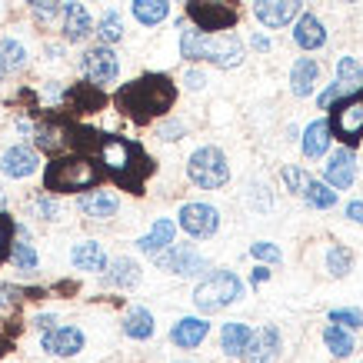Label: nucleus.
I'll use <instances>...</instances> for the list:
<instances>
[{
	"label": "nucleus",
	"mask_w": 363,
	"mask_h": 363,
	"mask_svg": "<svg viewBox=\"0 0 363 363\" xmlns=\"http://www.w3.org/2000/svg\"><path fill=\"white\" fill-rule=\"evenodd\" d=\"M113 104L133 123H150L157 117H164L177 104V87H174V80L164 77V74H147V77H137L130 84H123L117 90Z\"/></svg>",
	"instance_id": "f257e3e1"
},
{
	"label": "nucleus",
	"mask_w": 363,
	"mask_h": 363,
	"mask_svg": "<svg viewBox=\"0 0 363 363\" xmlns=\"http://www.w3.org/2000/svg\"><path fill=\"white\" fill-rule=\"evenodd\" d=\"M97 157H100V164H104V170L123 190H130V194H143L147 177L154 174V160L143 154L140 143L123 140V137H100Z\"/></svg>",
	"instance_id": "f03ea898"
},
{
	"label": "nucleus",
	"mask_w": 363,
	"mask_h": 363,
	"mask_svg": "<svg viewBox=\"0 0 363 363\" xmlns=\"http://www.w3.org/2000/svg\"><path fill=\"white\" fill-rule=\"evenodd\" d=\"M104 180V170L94 164L90 154H60L44 170V187L50 194H77L90 190Z\"/></svg>",
	"instance_id": "7ed1b4c3"
},
{
	"label": "nucleus",
	"mask_w": 363,
	"mask_h": 363,
	"mask_svg": "<svg viewBox=\"0 0 363 363\" xmlns=\"http://www.w3.org/2000/svg\"><path fill=\"white\" fill-rule=\"evenodd\" d=\"M180 54L187 60H210L227 70L243 60V44L230 33H203L197 27H187L180 33Z\"/></svg>",
	"instance_id": "20e7f679"
},
{
	"label": "nucleus",
	"mask_w": 363,
	"mask_h": 363,
	"mask_svg": "<svg viewBox=\"0 0 363 363\" xmlns=\"http://www.w3.org/2000/svg\"><path fill=\"white\" fill-rule=\"evenodd\" d=\"M240 297H243V284L240 277L230 274V270H217V274L203 277L197 284V290H194V303L203 313H217V310L237 303Z\"/></svg>",
	"instance_id": "39448f33"
},
{
	"label": "nucleus",
	"mask_w": 363,
	"mask_h": 363,
	"mask_svg": "<svg viewBox=\"0 0 363 363\" xmlns=\"http://www.w3.org/2000/svg\"><path fill=\"white\" fill-rule=\"evenodd\" d=\"M187 177L200 190H220L230 180V164L220 147H200L187 160Z\"/></svg>",
	"instance_id": "423d86ee"
},
{
	"label": "nucleus",
	"mask_w": 363,
	"mask_h": 363,
	"mask_svg": "<svg viewBox=\"0 0 363 363\" xmlns=\"http://www.w3.org/2000/svg\"><path fill=\"white\" fill-rule=\"evenodd\" d=\"M187 13L203 33L227 30L237 23V0H190Z\"/></svg>",
	"instance_id": "0eeeda50"
},
{
	"label": "nucleus",
	"mask_w": 363,
	"mask_h": 363,
	"mask_svg": "<svg viewBox=\"0 0 363 363\" xmlns=\"http://www.w3.org/2000/svg\"><path fill=\"white\" fill-rule=\"evenodd\" d=\"M80 67H84V77H87L94 87H111L113 80L121 77V57L113 54L107 44L87 50L84 60H80Z\"/></svg>",
	"instance_id": "6e6552de"
},
{
	"label": "nucleus",
	"mask_w": 363,
	"mask_h": 363,
	"mask_svg": "<svg viewBox=\"0 0 363 363\" xmlns=\"http://www.w3.org/2000/svg\"><path fill=\"white\" fill-rule=\"evenodd\" d=\"M330 130H337V137H340L343 143H357L363 137V87L357 90V94H350V97L337 107Z\"/></svg>",
	"instance_id": "1a4fd4ad"
},
{
	"label": "nucleus",
	"mask_w": 363,
	"mask_h": 363,
	"mask_svg": "<svg viewBox=\"0 0 363 363\" xmlns=\"http://www.w3.org/2000/svg\"><path fill=\"white\" fill-rule=\"evenodd\" d=\"M157 267L167 270V274H177V277H194L200 270H207V260L200 257L190 243H170L164 253H157Z\"/></svg>",
	"instance_id": "9d476101"
},
{
	"label": "nucleus",
	"mask_w": 363,
	"mask_h": 363,
	"mask_svg": "<svg viewBox=\"0 0 363 363\" xmlns=\"http://www.w3.org/2000/svg\"><path fill=\"white\" fill-rule=\"evenodd\" d=\"M180 227L194 237V240H207L220 227V213L210 203H184L180 207Z\"/></svg>",
	"instance_id": "9b49d317"
},
{
	"label": "nucleus",
	"mask_w": 363,
	"mask_h": 363,
	"mask_svg": "<svg viewBox=\"0 0 363 363\" xmlns=\"http://www.w3.org/2000/svg\"><path fill=\"white\" fill-rule=\"evenodd\" d=\"M363 87V67L353 60V57H340L337 60V84H333L327 94H320V107L327 111L330 104H337L347 94H357Z\"/></svg>",
	"instance_id": "f8f14e48"
},
{
	"label": "nucleus",
	"mask_w": 363,
	"mask_h": 363,
	"mask_svg": "<svg viewBox=\"0 0 363 363\" xmlns=\"http://www.w3.org/2000/svg\"><path fill=\"white\" fill-rule=\"evenodd\" d=\"M40 343L54 357H74V353L84 350V330L80 327H50Z\"/></svg>",
	"instance_id": "ddd939ff"
},
{
	"label": "nucleus",
	"mask_w": 363,
	"mask_h": 363,
	"mask_svg": "<svg viewBox=\"0 0 363 363\" xmlns=\"http://www.w3.org/2000/svg\"><path fill=\"white\" fill-rule=\"evenodd\" d=\"M37 167H40V160L30 147H11L0 154V174L11 177V180H23V177L37 174Z\"/></svg>",
	"instance_id": "4468645a"
},
{
	"label": "nucleus",
	"mask_w": 363,
	"mask_h": 363,
	"mask_svg": "<svg viewBox=\"0 0 363 363\" xmlns=\"http://www.w3.org/2000/svg\"><path fill=\"white\" fill-rule=\"evenodd\" d=\"M253 11L264 27H286L300 13V0H257Z\"/></svg>",
	"instance_id": "2eb2a0df"
},
{
	"label": "nucleus",
	"mask_w": 363,
	"mask_h": 363,
	"mask_svg": "<svg viewBox=\"0 0 363 363\" xmlns=\"http://www.w3.org/2000/svg\"><path fill=\"white\" fill-rule=\"evenodd\" d=\"M280 357V330L277 327H264L257 330L247 343V360L250 363H277Z\"/></svg>",
	"instance_id": "dca6fc26"
},
{
	"label": "nucleus",
	"mask_w": 363,
	"mask_h": 363,
	"mask_svg": "<svg viewBox=\"0 0 363 363\" xmlns=\"http://www.w3.org/2000/svg\"><path fill=\"white\" fill-rule=\"evenodd\" d=\"M207 333H210V323L203 317H184L174 323L170 340H174V347H180V350H194V347H200V343L207 340Z\"/></svg>",
	"instance_id": "f3484780"
},
{
	"label": "nucleus",
	"mask_w": 363,
	"mask_h": 363,
	"mask_svg": "<svg viewBox=\"0 0 363 363\" xmlns=\"http://www.w3.org/2000/svg\"><path fill=\"white\" fill-rule=\"evenodd\" d=\"M64 37L70 40V44H80L84 37H90V30H94V21H90V13L84 4H77V0H70V4H64Z\"/></svg>",
	"instance_id": "a211bd4d"
},
{
	"label": "nucleus",
	"mask_w": 363,
	"mask_h": 363,
	"mask_svg": "<svg viewBox=\"0 0 363 363\" xmlns=\"http://www.w3.org/2000/svg\"><path fill=\"white\" fill-rule=\"evenodd\" d=\"M77 207H80V213H87L94 220H111L113 213H117V207H121V200L113 197L111 190H90V194L80 197Z\"/></svg>",
	"instance_id": "6ab92c4d"
},
{
	"label": "nucleus",
	"mask_w": 363,
	"mask_h": 363,
	"mask_svg": "<svg viewBox=\"0 0 363 363\" xmlns=\"http://www.w3.org/2000/svg\"><path fill=\"white\" fill-rule=\"evenodd\" d=\"M70 264L77 267V270H87V274H97L107 267V253L100 247L97 240H84L77 243L74 250H70Z\"/></svg>",
	"instance_id": "aec40b11"
},
{
	"label": "nucleus",
	"mask_w": 363,
	"mask_h": 363,
	"mask_svg": "<svg viewBox=\"0 0 363 363\" xmlns=\"http://www.w3.org/2000/svg\"><path fill=\"white\" fill-rule=\"evenodd\" d=\"M353 174H357V164H353L350 150H337V154L327 160V184L337 190H347L353 184Z\"/></svg>",
	"instance_id": "412c9836"
},
{
	"label": "nucleus",
	"mask_w": 363,
	"mask_h": 363,
	"mask_svg": "<svg viewBox=\"0 0 363 363\" xmlns=\"http://www.w3.org/2000/svg\"><path fill=\"white\" fill-rule=\"evenodd\" d=\"M174 220H167V217H160V220H154V227H150V233H143L140 240H137V247H140L143 253H160L167 250L170 243H174Z\"/></svg>",
	"instance_id": "4be33fe9"
},
{
	"label": "nucleus",
	"mask_w": 363,
	"mask_h": 363,
	"mask_svg": "<svg viewBox=\"0 0 363 363\" xmlns=\"http://www.w3.org/2000/svg\"><path fill=\"white\" fill-rule=\"evenodd\" d=\"M294 40H297V47H303V50H317V47L327 44V30H323V23H320L313 13H303L297 21Z\"/></svg>",
	"instance_id": "5701e85b"
},
{
	"label": "nucleus",
	"mask_w": 363,
	"mask_h": 363,
	"mask_svg": "<svg viewBox=\"0 0 363 363\" xmlns=\"http://www.w3.org/2000/svg\"><path fill=\"white\" fill-rule=\"evenodd\" d=\"M317 74H320L317 60L300 57L297 64H294V70H290V87H294V94H297V97H310V94H313V84H317Z\"/></svg>",
	"instance_id": "b1692460"
},
{
	"label": "nucleus",
	"mask_w": 363,
	"mask_h": 363,
	"mask_svg": "<svg viewBox=\"0 0 363 363\" xmlns=\"http://www.w3.org/2000/svg\"><path fill=\"white\" fill-rule=\"evenodd\" d=\"M123 333L130 340H150L154 337V313L147 307H133L127 317H123Z\"/></svg>",
	"instance_id": "393cba45"
},
{
	"label": "nucleus",
	"mask_w": 363,
	"mask_h": 363,
	"mask_svg": "<svg viewBox=\"0 0 363 363\" xmlns=\"http://www.w3.org/2000/svg\"><path fill=\"white\" fill-rule=\"evenodd\" d=\"M250 337H253V330L247 323H223V330H220L223 353H227V357H240V353L247 350Z\"/></svg>",
	"instance_id": "a878e982"
},
{
	"label": "nucleus",
	"mask_w": 363,
	"mask_h": 363,
	"mask_svg": "<svg viewBox=\"0 0 363 363\" xmlns=\"http://www.w3.org/2000/svg\"><path fill=\"white\" fill-rule=\"evenodd\" d=\"M107 280H111L113 286H121V290L140 284V264L130 260V257H117L111 264V270H107Z\"/></svg>",
	"instance_id": "bb28decb"
},
{
	"label": "nucleus",
	"mask_w": 363,
	"mask_h": 363,
	"mask_svg": "<svg viewBox=\"0 0 363 363\" xmlns=\"http://www.w3.org/2000/svg\"><path fill=\"white\" fill-rule=\"evenodd\" d=\"M330 143V121H313L303 133V154L307 157H323Z\"/></svg>",
	"instance_id": "cd10ccee"
},
{
	"label": "nucleus",
	"mask_w": 363,
	"mask_h": 363,
	"mask_svg": "<svg viewBox=\"0 0 363 363\" xmlns=\"http://www.w3.org/2000/svg\"><path fill=\"white\" fill-rule=\"evenodd\" d=\"M300 197L307 200L310 207H317V210H330L333 203H337V190H333L330 184H320V180L307 177V184H303V190H300Z\"/></svg>",
	"instance_id": "c85d7f7f"
},
{
	"label": "nucleus",
	"mask_w": 363,
	"mask_h": 363,
	"mask_svg": "<svg viewBox=\"0 0 363 363\" xmlns=\"http://www.w3.org/2000/svg\"><path fill=\"white\" fill-rule=\"evenodd\" d=\"M67 104H70V111H97V107H104V94H100V87H94V84H80V87L67 90Z\"/></svg>",
	"instance_id": "c756f323"
},
{
	"label": "nucleus",
	"mask_w": 363,
	"mask_h": 363,
	"mask_svg": "<svg viewBox=\"0 0 363 363\" xmlns=\"http://www.w3.org/2000/svg\"><path fill=\"white\" fill-rule=\"evenodd\" d=\"M167 13H170V4H167V0H133V17H137L143 27L164 23Z\"/></svg>",
	"instance_id": "7c9ffc66"
},
{
	"label": "nucleus",
	"mask_w": 363,
	"mask_h": 363,
	"mask_svg": "<svg viewBox=\"0 0 363 363\" xmlns=\"http://www.w3.org/2000/svg\"><path fill=\"white\" fill-rule=\"evenodd\" d=\"M11 264L17 267V270H23V274H30V270H37V264H40V257H37V250H33V243L27 240V237H21V240H13V247H11Z\"/></svg>",
	"instance_id": "2f4dec72"
},
{
	"label": "nucleus",
	"mask_w": 363,
	"mask_h": 363,
	"mask_svg": "<svg viewBox=\"0 0 363 363\" xmlns=\"http://www.w3.org/2000/svg\"><path fill=\"white\" fill-rule=\"evenodd\" d=\"M23 64H27V50L17 40H0V70H4V77L13 74V70H23Z\"/></svg>",
	"instance_id": "473e14b6"
},
{
	"label": "nucleus",
	"mask_w": 363,
	"mask_h": 363,
	"mask_svg": "<svg viewBox=\"0 0 363 363\" xmlns=\"http://www.w3.org/2000/svg\"><path fill=\"white\" fill-rule=\"evenodd\" d=\"M323 343L330 347L333 357H350L353 353V337L343 327H337V323H330L327 330H323Z\"/></svg>",
	"instance_id": "72a5a7b5"
},
{
	"label": "nucleus",
	"mask_w": 363,
	"mask_h": 363,
	"mask_svg": "<svg viewBox=\"0 0 363 363\" xmlns=\"http://www.w3.org/2000/svg\"><path fill=\"white\" fill-rule=\"evenodd\" d=\"M97 33H100V40H104V44H117V40L123 37L121 13H117V11H107V13H104V21H100Z\"/></svg>",
	"instance_id": "f704fd0d"
},
{
	"label": "nucleus",
	"mask_w": 363,
	"mask_h": 363,
	"mask_svg": "<svg viewBox=\"0 0 363 363\" xmlns=\"http://www.w3.org/2000/svg\"><path fill=\"white\" fill-rule=\"evenodd\" d=\"M327 267H330V274L333 277H347L350 274V267H353V253L347 250V247H333L330 253H327Z\"/></svg>",
	"instance_id": "c9c22d12"
},
{
	"label": "nucleus",
	"mask_w": 363,
	"mask_h": 363,
	"mask_svg": "<svg viewBox=\"0 0 363 363\" xmlns=\"http://www.w3.org/2000/svg\"><path fill=\"white\" fill-rule=\"evenodd\" d=\"M13 233H17V223L0 210V264L11 260V247H13Z\"/></svg>",
	"instance_id": "e433bc0d"
},
{
	"label": "nucleus",
	"mask_w": 363,
	"mask_h": 363,
	"mask_svg": "<svg viewBox=\"0 0 363 363\" xmlns=\"http://www.w3.org/2000/svg\"><path fill=\"white\" fill-rule=\"evenodd\" d=\"M30 11L40 23H50L64 7H60V0H30Z\"/></svg>",
	"instance_id": "4c0bfd02"
},
{
	"label": "nucleus",
	"mask_w": 363,
	"mask_h": 363,
	"mask_svg": "<svg viewBox=\"0 0 363 363\" xmlns=\"http://www.w3.org/2000/svg\"><path fill=\"white\" fill-rule=\"evenodd\" d=\"M330 323L357 330V327H363V310H333V313H330Z\"/></svg>",
	"instance_id": "58836bf2"
},
{
	"label": "nucleus",
	"mask_w": 363,
	"mask_h": 363,
	"mask_svg": "<svg viewBox=\"0 0 363 363\" xmlns=\"http://www.w3.org/2000/svg\"><path fill=\"white\" fill-rule=\"evenodd\" d=\"M250 253L257 260H264V264H280V247H274L270 240H257L250 247Z\"/></svg>",
	"instance_id": "ea45409f"
},
{
	"label": "nucleus",
	"mask_w": 363,
	"mask_h": 363,
	"mask_svg": "<svg viewBox=\"0 0 363 363\" xmlns=\"http://www.w3.org/2000/svg\"><path fill=\"white\" fill-rule=\"evenodd\" d=\"M307 170H300V167H284V184L290 190H294V194H300V190H303V184H307Z\"/></svg>",
	"instance_id": "a19ab883"
},
{
	"label": "nucleus",
	"mask_w": 363,
	"mask_h": 363,
	"mask_svg": "<svg viewBox=\"0 0 363 363\" xmlns=\"http://www.w3.org/2000/svg\"><path fill=\"white\" fill-rule=\"evenodd\" d=\"M21 297H23L21 286H13V284H4V286H0V307H13V303H17Z\"/></svg>",
	"instance_id": "79ce46f5"
},
{
	"label": "nucleus",
	"mask_w": 363,
	"mask_h": 363,
	"mask_svg": "<svg viewBox=\"0 0 363 363\" xmlns=\"http://www.w3.org/2000/svg\"><path fill=\"white\" fill-rule=\"evenodd\" d=\"M180 137H184V123L180 121L160 123V140H180Z\"/></svg>",
	"instance_id": "37998d69"
},
{
	"label": "nucleus",
	"mask_w": 363,
	"mask_h": 363,
	"mask_svg": "<svg viewBox=\"0 0 363 363\" xmlns=\"http://www.w3.org/2000/svg\"><path fill=\"white\" fill-rule=\"evenodd\" d=\"M37 210L44 213V220H57V213H60V210H57V203H54V200H47V197H40V200H37Z\"/></svg>",
	"instance_id": "c03bdc74"
},
{
	"label": "nucleus",
	"mask_w": 363,
	"mask_h": 363,
	"mask_svg": "<svg viewBox=\"0 0 363 363\" xmlns=\"http://www.w3.org/2000/svg\"><path fill=\"white\" fill-rule=\"evenodd\" d=\"M184 80H187L190 90H203V87H207V77H203L200 70H187V77H184Z\"/></svg>",
	"instance_id": "a18cd8bd"
},
{
	"label": "nucleus",
	"mask_w": 363,
	"mask_h": 363,
	"mask_svg": "<svg viewBox=\"0 0 363 363\" xmlns=\"http://www.w3.org/2000/svg\"><path fill=\"white\" fill-rule=\"evenodd\" d=\"M347 217H350L353 223H363V200H353L350 207H347Z\"/></svg>",
	"instance_id": "49530a36"
},
{
	"label": "nucleus",
	"mask_w": 363,
	"mask_h": 363,
	"mask_svg": "<svg viewBox=\"0 0 363 363\" xmlns=\"http://www.w3.org/2000/svg\"><path fill=\"white\" fill-rule=\"evenodd\" d=\"M11 350V333H4V327H0V357Z\"/></svg>",
	"instance_id": "de8ad7c7"
},
{
	"label": "nucleus",
	"mask_w": 363,
	"mask_h": 363,
	"mask_svg": "<svg viewBox=\"0 0 363 363\" xmlns=\"http://www.w3.org/2000/svg\"><path fill=\"white\" fill-rule=\"evenodd\" d=\"M37 327H40V330H50V327H54V317H50V313L37 317Z\"/></svg>",
	"instance_id": "09e8293b"
},
{
	"label": "nucleus",
	"mask_w": 363,
	"mask_h": 363,
	"mask_svg": "<svg viewBox=\"0 0 363 363\" xmlns=\"http://www.w3.org/2000/svg\"><path fill=\"white\" fill-rule=\"evenodd\" d=\"M267 277H270V270H257V274H253V284H264Z\"/></svg>",
	"instance_id": "8fccbe9b"
},
{
	"label": "nucleus",
	"mask_w": 363,
	"mask_h": 363,
	"mask_svg": "<svg viewBox=\"0 0 363 363\" xmlns=\"http://www.w3.org/2000/svg\"><path fill=\"white\" fill-rule=\"evenodd\" d=\"M253 47H257V50H267L270 44H267V37H253Z\"/></svg>",
	"instance_id": "3c124183"
},
{
	"label": "nucleus",
	"mask_w": 363,
	"mask_h": 363,
	"mask_svg": "<svg viewBox=\"0 0 363 363\" xmlns=\"http://www.w3.org/2000/svg\"><path fill=\"white\" fill-rule=\"evenodd\" d=\"M7 207V197H4V190H0V210Z\"/></svg>",
	"instance_id": "603ef678"
},
{
	"label": "nucleus",
	"mask_w": 363,
	"mask_h": 363,
	"mask_svg": "<svg viewBox=\"0 0 363 363\" xmlns=\"http://www.w3.org/2000/svg\"><path fill=\"white\" fill-rule=\"evenodd\" d=\"M0 77H4V70H0Z\"/></svg>",
	"instance_id": "864d4df0"
},
{
	"label": "nucleus",
	"mask_w": 363,
	"mask_h": 363,
	"mask_svg": "<svg viewBox=\"0 0 363 363\" xmlns=\"http://www.w3.org/2000/svg\"><path fill=\"white\" fill-rule=\"evenodd\" d=\"M347 4H353V0H347Z\"/></svg>",
	"instance_id": "5fc2aeb1"
}]
</instances>
